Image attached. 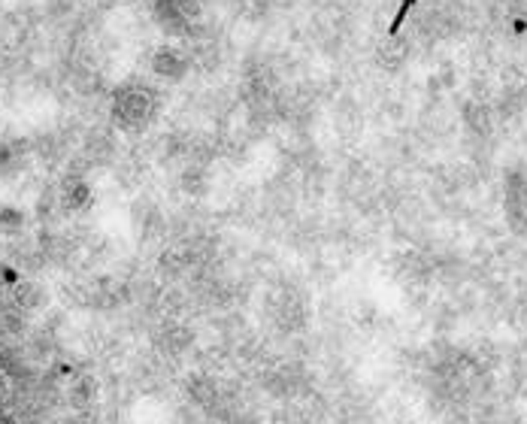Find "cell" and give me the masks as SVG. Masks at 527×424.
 Returning a JSON list of instances; mask_svg holds the SVG:
<instances>
[{
  "label": "cell",
  "instance_id": "7a4b0ae2",
  "mask_svg": "<svg viewBox=\"0 0 527 424\" xmlns=\"http://www.w3.org/2000/svg\"><path fill=\"white\" fill-rule=\"evenodd\" d=\"M155 70L161 76H167V79H179V76H185V70H188V58L179 49H161L155 55Z\"/></svg>",
  "mask_w": 527,
  "mask_h": 424
},
{
  "label": "cell",
  "instance_id": "5b68a950",
  "mask_svg": "<svg viewBox=\"0 0 527 424\" xmlns=\"http://www.w3.org/2000/svg\"><path fill=\"white\" fill-rule=\"evenodd\" d=\"M415 4V0H403V4H400V9H397V18H394V25H391V34H397V27L406 22V13H409V6Z\"/></svg>",
  "mask_w": 527,
  "mask_h": 424
},
{
  "label": "cell",
  "instance_id": "277c9868",
  "mask_svg": "<svg viewBox=\"0 0 527 424\" xmlns=\"http://www.w3.org/2000/svg\"><path fill=\"white\" fill-rule=\"evenodd\" d=\"M88 204V188L82 185V182H76V185L67 188V206H73V209H79Z\"/></svg>",
  "mask_w": 527,
  "mask_h": 424
},
{
  "label": "cell",
  "instance_id": "6da1fadb",
  "mask_svg": "<svg viewBox=\"0 0 527 424\" xmlns=\"http://www.w3.org/2000/svg\"><path fill=\"white\" fill-rule=\"evenodd\" d=\"M116 112L124 121H142L152 112V100H149L146 91H121L119 103H116Z\"/></svg>",
  "mask_w": 527,
  "mask_h": 424
},
{
  "label": "cell",
  "instance_id": "3957f363",
  "mask_svg": "<svg viewBox=\"0 0 527 424\" xmlns=\"http://www.w3.org/2000/svg\"><path fill=\"white\" fill-rule=\"evenodd\" d=\"M43 300H46V297L34 282H18L15 285V303L22 306V310H36Z\"/></svg>",
  "mask_w": 527,
  "mask_h": 424
}]
</instances>
